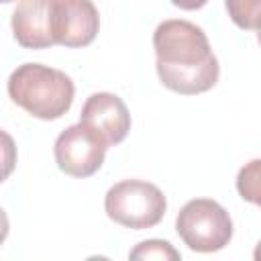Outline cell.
Here are the masks:
<instances>
[{"mask_svg": "<svg viewBox=\"0 0 261 261\" xmlns=\"http://www.w3.org/2000/svg\"><path fill=\"white\" fill-rule=\"evenodd\" d=\"M155 69L161 84L181 96H196L216 86L220 65L206 33L184 18H167L153 33Z\"/></svg>", "mask_w": 261, "mask_h": 261, "instance_id": "6da1fadb", "label": "cell"}, {"mask_svg": "<svg viewBox=\"0 0 261 261\" xmlns=\"http://www.w3.org/2000/svg\"><path fill=\"white\" fill-rule=\"evenodd\" d=\"M8 96L16 106L41 120L61 118L73 104L71 77L43 63H22L8 77Z\"/></svg>", "mask_w": 261, "mask_h": 261, "instance_id": "7a4b0ae2", "label": "cell"}, {"mask_svg": "<svg viewBox=\"0 0 261 261\" xmlns=\"http://www.w3.org/2000/svg\"><path fill=\"white\" fill-rule=\"evenodd\" d=\"M104 210L106 216L116 224L143 230L161 222L167 210V200L151 181L122 179L106 192Z\"/></svg>", "mask_w": 261, "mask_h": 261, "instance_id": "3957f363", "label": "cell"}, {"mask_svg": "<svg viewBox=\"0 0 261 261\" xmlns=\"http://www.w3.org/2000/svg\"><path fill=\"white\" fill-rule=\"evenodd\" d=\"M175 230L192 251L216 253L232 239V220L216 200L194 198L181 206Z\"/></svg>", "mask_w": 261, "mask_h": 261, "instance_id": "277c9868", "label": "cell"}, {"mask_svg": "<svg viewBox=\"0 0 261 261\" xmlns=\"http://www.w3.org/2000/svg\"><path fill=\"white\" fill-rule=\"evenodd\" d=\"M108 145L84 122L67 126L55 141L53 153L57 167L71 177L94 175L106 157Z\"/></svg>", "mask_w": 261, "mask_h": 261, "instance_id": "5b68a950", "label": "cell"}, {"mask_svg": "<svg viewBox=\"0 0 261 261\" xmlns=\"http://www.w3.org/2000/svg\"><path fill=\"white\" fill-rule=\"evenodd\" d=\"M80 122L90 126L108 147H112L126 139L130 130V112L116 94L96 92L84 102Z\"/></svg>", "mask_w": 261, "mask_h": 261, "instance_id": "8992f818", "label": "cell"}, {"mask_svg": "<svg viewBox=\"0 0 261 261\" xmlns=\"http://www.w3.org/2000/svg\"><path fill=\"white\" fill-rule=\"evenodd\" d=\"M53 27L57 45L86 47L98 35L100 14L90 0H53Z\"/></svg>", "mask_w": 261, "mask_h": 261, "instance_id": "52a82bcc", "label": "cell"}, {"mask_svg": "<svg viewBox=\"0 0 261 261\" xmlns=\"http://www.w3.org/2000/svg\"><path fill=\"white\" fill-rule=\"evenodd\" d=\"M12 33L24 49H49L57 45L53 27V0H22L12 12Z\"/></svg>", "mask_w": 261, "mask_h": 261, "instance_id": "ba28073f", "label": "cell"}, {"mask_svg": "<svg viewBox=\"0 0 261 261\" xmlns=\"http://www.w3.org/2000/svg\"><path fill=\"white\" fill-rule=\"evenodd\" d=\"M128 261H181V255L169 241L147 239L130 249Z\"/></svg>", "mask_w": 261, "mask_h": 261, "instance_id": "9c48e42d", "label": "cell"}, {"mask_svg": "<svg viewBox=\"0 0 261 261\" xmlns=\"http://www.w3.org/2000/svg\"><path fill=\"white\" fill-rule=\"evenodd\" d=\"M237 192L245 202L261 208V159H251L239 169Z\"/></svg>", "mask_w": 261, "mask_h": 261, "instance_id": "30bf717a", "label": "cell"}, {"mask_svg": "<svg viewBox=\"0 0 261 261\" xmlns=\"http://www.w3.org/2000/svg\"><path fill=\"white\" fill-rule=\"evenodd\" d=\"M226 12L230 20L245 31L261 29V0H226Z\"/></svg>", "mask_w": 261, "mask_h": 261, "instance_id": "8fae6325", "label": "cell"}, {"mask_svg": "<svg viewBox=\"0 0 261 261\" xmlns=\"http://www.w3.org/2000/svg\"><path fill=\"white\" fill-rule=\"evenodd\" d=\"M253 261H261V241L255 245V251H253Z\"/></svg>", "mask_w": 261, "mask_h": 261, "instance_id": "7c38bea8", "label": "cell"}, {"mask_svg": "<svg viewBox=\"0 0 261 261\" xmlns=\"http://www.w3.org/2000/svg\"><path fill=\"white\" fill-rule=\"evenodd\" d=\"M84 261H112V259H108V257H104V255H90V257L84 259Z\"/></svg>", "mask_w": 261, "mask_h": 261, "instance_id": "4fadbf2b", "label": "cell"}, {"mask_svg": "<svg viewBox=\"0 0 261 261\" xmlns=\"http://www.w3.org/2000/svg\"><path fill=\"white\" fill-rule=\"evenodd\" d=\"M257 41H259V45H261V29L257 31Z\"/></svg>", "mask_w": 261, "mask_h": 261, "instance_id": "5bb4252c", "label": "cell"}]
</instances>
